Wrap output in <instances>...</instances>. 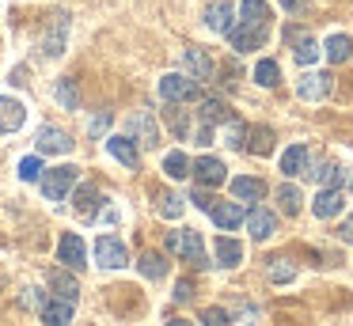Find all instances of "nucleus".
Wrapping results in <instances>:
<instances>
[{
	"instance_id": "obj_6",
	"label": "nucleus",
	"mask_w": 353,
	"mask_h": 326,
	"mask_svg": "<svg viewBox=\"0 0 353 326\" xmlns=\"http://www.w3.org/2000/svg\"><path fill=\"white\" fill-rule=\"evenodd\" d=\"M125 133H130L133 141L141 144V148H156V144H160V125L152 121V114H148V110L130 114V121H125Z\"/></svg>"
},
{
	"instance_id": "obj_22",
	"label": "nucleus",
	"mask_w": 353,
	"mask_h": 326,
	"mask_svg": "<svg viewBox=\"0 0 353 326\" xmlns=\"http://www.w3.org/2000/svg\"><path fill=\"white\" fill-rule=\"evenodd\" d=\"M239 15H243L239 23H247V27H270V4L266 0H243V4H239Z\"/></svg>"
},
{
	"instance_id": "obj_43",
	"label": "nucleus",
	"mask_w": 353,
	"mask_h": 326,
	"mask_svg": "<svg viewBox=\"0 0 353 326\" xmlns=\"http://www.w3.org/2000/svg\"><path fill=\"white\" fill-rule=\"evenodd\" d=\"M107 125H110V114H107V110H103V114H99V118H95V121H92V125H88V133H92V136H99V133H103V129H107Z\"/></svg>"
},
{
	"instance_id": "obj_28",
	"label": "nucleus",
	"mask_w": 353,
	"mask_h": 326,
	"mask_svg": "<svg viewBox=\"0 0 353 326\" xmlns=\"http://www.w3.org/2000/svg\"><path fill=\"white\" fill-rule=\"evenodd\" d=\"M319 42H315L312 34H304V38H296V50H292V57H296V65H315V61H319Z\"/></svg>"
},
{
	"instance_id": "obj_41",
	"label": "nucleus",
	"mask_w": 353,
	"mask_h": 326,
	"mask_svg": "<svg viewBox=\"0 0 353 326\" xmlns=\"http://www.w3.org/2000/svg\"><path fill=\"white\" fill-rule=\"evenodd\" d=\"M23 303H27V307H42V303H46L42 288H23Z\"/></svg>"
},
{
	"instance_id": "obj_35",
	"label": "nucleus",
	"mask_w": 353,
	"mask_h": 326,
	"mask_svg": "<svg viewBox=\"0 0 353 326\" xmlns=\"http://www.w3.org/2000/svg\"><path fill=\"white\" fill-rule=\"evenodd\" d=\"M183 209H186L183 194H160V216L163 220H179V216H183Z\"/></svg>"
},
{
	"instance_id": "obj_2",
	"label": "nucleus",
	"mask_w": 353,
	"mask_h": 326,
	"mask_svg": "<svg viewBox=\"0 0 353 326\" xmlns=\"http://www.w3.org/2000/svg\"><path fill=\"white\" fill-rule=\"evenodd\" d=\"M168 250L179 254L183 262H194V265H205V247H201V235L194 227H183V232H171L168 235Z\"/></svg>"
},
{
	"instance_id": "obj_7",
	"label": "nucleus",
	"mask_w": 353,
	"mask_h": 326,
	"mask_svg": "<svg viewBox=\"0 0 353 326\" xmlns=\"http://www.w3.org/2000/svg\"><path fill=\"white\" fill-rule=\"evenodd\" d=\"M57 262H61L65 269H84L88 265V247L77 232L61 235V243H57Z\"/></svg>"
},
{
	"instance_id": "obj_21",
	"label": "nucleus",
	"mask_w": 353,
	"mask_h": 326,
	"mask_svg": "<svg viewBox=\"0 0 353 326\" xmlns=\"http://www.w3.org/2000/svg\"><path fill=\"white\" fill-rule=\"evenodd\" d=\"M307 159H312V156H307L304 144H289V148L281 152V174H289V179H292V174H304L307 171Z\"/></svg>"
},
{
	"instance_id": "obj_9",
	"label": "nucleus",
	"mask_w": 353,
	"mask_h": 326,
	"mask_svg": "<svg viewBox=\"0 0 353 326\" xmlns=\"http://www.w3.org/2000/svg\"><path fill=\"white\" fill-rule=\"evenodd\" d=\"M72 311H77V300H65V296H46V303L39 307L42 323L46 326H69Z\"/></svg>"
},
{
	"instance_id": "obj_11",
	"label": "nucleus",
	"mask_w": 353,
	"mask_h": 326,
	"mask_svg": "<svg viewBox=\"0 0 353 326\" xmlns=\"http://www.w3.org/2000/svg\"><path fill=\"white\" fill-rule=\"evenodd\" d=\"M107 152L118 159L122 167H130V171H137V163H141V152H137V141H133L130 133H114V136H107Z\"/></svg>"
},
{
	"instance_id": "obj_31",
	"label": "nucleus",
	"mask_w": 353,
	"mask_h": 326,
	"mask_svg": "<svg viewBox=\"0 0 353 326\" xmlns=\"http://www.w3.org/2000/svg\"><path fill=\"white\" fill-rule=\"evenodd\" d=\"M312 179L319 182V186H342V182H345V171H342L338 163H319V167L312 171Z\"/></svg>"
},
{
	"instance_id": "obj_16",
	"label": "nucleus",
	"mask_w": 353,
	"mask_h": 326,
	"mask_svg": "<svg viewBox=\"0 0 353 326\" xmlns=\"http://www.w3.org/2000/svg\"><path fill=\"white\" fill-rule=\"evenodd\" d=\"M232 15H236V8L232 4H209L205 8V27L213 30V34H232V27H236V19H232Z\"/></svg>"
},
{
	"instance_id": "obj_34",
	"label": "nucleus",
	"mask_w": 353,
	"mask_h": 326,
	"mask_svg": "<svg viewBox=\"0 0 353 326\" xmlns=\"http://www.w3.org/2000/svg\"><path fill=\"white\" fill-rule=\"evenodd\" d=\"M99 201H103V197H99V190H95V186H80V190H77V197H72L77 212H84V216L99 209Z\"/></svg>"
},
{
	"instance_id": "obj_14",
	"label": "nucleus",
	"mask_w": 353,
	"mask_h": 326,
	"mask_svg": "<svg viewBox=\"0 0 353 326\" xmlns=\"http://www.w3.org/2000/svg\"><path fill=\"white\" fill-rule=\"evenodd\" d=\"M65 30H69V15H50V27H46V34H42V53H46V57L65 53Z\"/></svg>"
},
{
	"instance_id": "obj_13",
	"label": "nucleus",
	"mask_w": 353,
	"mask_h": 326,
	"mask_svg": "<svg viewBox=\"0 0 353 326\" xmlns=\"http://www.w3.org/2000/svg\"><path fill=\"white\" fill-rule=\"evenodd\" d=\"M342 205H345L342 186H323L319 194H315V201H312V212L319 220H330V216H338V212H342Z\"/></svg>"
},
{
	"instance_id": "obj_5",
	"label": "nucleus",
	"mask_w": 353,
	"mask_h": 326,
	"mask_svg": "<svg viewBox=\"0 0 353 326\" xmlns=\"http://www.w3.org/2000/svg\"><path fill=\"white\" fill-rule=\"evenodd\" d=\"M72 144L77 141H72L65 129H57V125H39V133H34V148H39V156H69Z\"/></svg>"
},
{
	"instance_id": "obj_1",
	"label": "nucleus",
	"mask_w": 353,
	"mask_h": 326,
	"mask_svg": "<svg viewBox=\"0 0 353 326\" xmlns=\"http://www.w3.org/2000/svg\"><path fill=\"white\" fill-rule=\"evenodd\" d=\"M77 179H80L77 163L50 167V171L42 174V197H46V201H65V197L72 194V186H77Z\"/></svg>"
},
{
	"instance_id": "obj_19",
	"label": "nucleus",
	"mask_w": 353,
	"mask_h": 326,
	"mask_svg": "<svg viewBox=\"0 0 353 326\" xmlns=\"http://www.w3.org/2000/svg\"><path fill=\"white\" fill-rule=\"evenodd\" d=\"M213 254H216V265L232 269V265L243 262V243H236V239H228V235H221V239L213 243Z\"/></svg>"
},
{
	"instance_id": "obj_33",
	"label": "nucleus",
	"mask_w": 353,
	"mask_h": 326,
	"mask_svg": "<svg viewBox=\"0 0 353 326\" xmlns=\"http://www.w3.org/2000/svg\"><path fill=\"white\" fill-rule=\"evenodd\" d=\"M247 136H251V144H247V148H251L254 156H266V152L274 148V133H270L266 125H254V129H247Z\"/></svg>"
},
{
	"instance_id": "obj_17",
	"label": "nucleus",
	"mask_w": 353,
	"mask_h": 326,
	"mask_svg": "<svg viewBox=\"0 0 353 326\" xmlns=\"http://www.w3.org/2000/svg\"><path fill=\"white\" fill-rule=\"evenodd\" d=\"M247 232H251V239H270V235L277 232V216L274 212H266V209H251L247 212Z\"/></svg>"
},
{
	"instance_id": "obj_45",
	"label": "nucleus",
	"mask_w": 353,
	"mask_h": 326,
	"mask_svg": "<svg viewBox=\"0 0 353 326\" xmlns=\"http://www.w3.org/2000/svg\"><path fill=\"white\" fill-rule=\"evenodd\" d=\"M198 144H213V125H205V121H201V129H198Z\"/></svg>"
},
{
	"instance_id": "obj_26",
	"label": "nucleus",
	"mask_w": 353,
	"mask_h": 326,
	"mask_svg": "<svg viewBox=\"0 0 353 326\" xmlns=\"http://www.w3.org/2000/svg\"><path fill=\"white\" fill-rule=\"evenodd\" d=\"M163 174L175 179V182H183V179L194 174V163L186 159V152H168V156H163Z\"/></svg>"
},
{
	"instance_id": "obj_23",
	"label": "nucleus",
	"mask_w": 353,
	"mask_h": 326,
	"mask_svg": "<svg viewBox=\"0 0 353 326\" xmlns=\"http://www.w3.org/2000/svg\"><path fill=\"white\" fill-rule=\"evenodd\" d=\"M323 53H327L330 65H342V61L353 57V38L350 34H330L327 45H323Z\"/></svg>"
},
{
	"instance_id": "obj_3",
	"label": "nucleus",
	"mask_w": 353,
	"mask_h": 326,
	"mask_svg": "<svg viewBox=\"0 0 353 326\" xmlns=\"http://www.w3.org/2000/svg\"><path fill=\"white\" fill-rule=\"evenodd\" d=\"M95 265L99 269H122V265H130V247L118 235H99L95 239Z\"/></svg>"
},
{
	"instance_id": "obj_40",
	"label": "nucleus",
	"mask_w": 353,
	"mask_h": 326,
	"mask_svg": "<svg viewBox=\"0 0 353 326\" xmlns=\"http://www.w3.org/2000/svg\"><path fill=\"white\" fill-rule=\"evenodd\" d=\"M201 323L205 326H232V315L224 307H205L201 311Z\"/></svg>"
},
{
	"instance_id": "obj_29",
	"label": "nucleus",
	"mask_w": 353,
	"mask_h": 326,
	"mask_svg": "<svg viewBox=\"0 0 353 326\" xmlns=\"http://www.w3.org/2000/svg\"><path fill=\"white\" fill-rule=\"evenodd\" d=\"M50 288H54V296H65V300H77V296H80L77 277H72V273H65V269H57L54 277H50Z\"/></svg>"
},
{
	"instance_id": "obj_42",
	"label": "nucleus",
	"mask_w": 353,
	"mask_h": 326,
	"mask_svg": "<svg viewBox=\"0 0 353 326\" xmlns=\"http://www.w3.org/2000/svg\"><path fill=\"white\" fill-rule=\"evenodd\" d=\"M190 201H194V205H198V209H205V212H209V209H213V205H216V201H213V197H209V194H205V190H194V194H190Z\"/></svg>"
},
{
	"instance_id": "obj_48",
	"label": "nucleus",
	"mask_w": 353,
	"mask_h": 326,
	"mask_svg": "<svg viewBox=\"0 0 353 326\" xmlns=\"http://www.w3.org/2000/svg\"><path fill=\"white\" fill-rule=\"evenodd\" d=\"M168 326H190V323H183V318H171V323Z\"/></svg>"
},
{
	"instance_id": "obj_25",
	"label": "nucleus",
	"mask_w": 353,
	"mask_h": 326,
	"mask_svg": "<svg viewBox=\"0 0 353 326\" xmlns=\"http://www.w3.org/2000/svg\"><path fill=\"white\" fill-rule=\"evenodd\" d=\"M183 65H186V72H190L194 80H209V76H213V61L205 57V50H186Z\"/></svg>"
},
{
	"instance_id": "obj_39",
	"label": "nucleus",
	"mask_w": 353,
	"mask_h": 326,
	"mask_svg": "<svg viewBox=\"0 0 353 326\" xmlns=\"http://www.w3.org/2000/svg\"><path fill=\"white\" fill-rule=\"evenodd\" d=\"M292 277H296V273H292L289 262H281V258H274V262H270V281H274V285H289Z\"/></svg>"
},
{
	"instance_id": "obj_47",
	"label": "nucleus",
	"mask_w": 353,
	"mask_h": 326,
	"mask_svg": "<svg viewBox=\"0 0 353 326\" xmlns=\"http://www.w3.org/2000/svg\"><path fill=\"white\" fill-rule=\"evenodd\" d=\"M342 239L353 243V220H345V224H342Z\"/></svg>"
},
{
	"instance_id": "obj_27",
	"label": "nucleus",
	"mask_w": 353,
	"mask_h": 326,
	"mask_svg": "<svg viewBox=\"0 0 353 326\" xmlns=\"http://www.w3.org/2000/svg\"><path fill=\"white\" fill-rule=\"evenodd\" d=\"M137 269H141V277L160 281L163 273H168V258H163V254H156V250H145V254H141V262H137Z\"/></svg>"
},
{
	"instance_id": "obj_18",
	"label": "nucleus",
	"mask_w": 353,
	"mask_h": 326,
	"mask_svg": "<svg viewBox=\"0 0 353 326\" xmlns=\"http://www.w3.org/2000/svg\"><path fill=\"white\" fill-rule=\"evenodd\" d=\"M209 216H213V224L221 227V232H232V227L243 224V209H239L236 201H221V205H213V209H209Z\"/></svg>"
},
{
	"instance_id": "obj_36",
	"label": "nucleus",
	"mask_w": 353,
	"mask_h": 326,
	"mask_svg": "<svg viewBox=\"0 0 353 326\" xmlns=\"http://www.w3.org/2000/svg\"><path fill=\"white\" fill-rule=\"evenodd\" d=\"M42 174H46V167H42L39 156H23V159H19V179H23V182H42Z\"/></svg>"
},
{
	"instance_id": "obj_46",
	"label": "nucleus",
	"mask_w": 353,
	"mask_h": 326,
	"mask_svg": "<svg viewBox=\"0 0 353 326\" xmlns=\"http://www.w3.org/2000/svg\"><path fill=\"white\" fill-rule=\"evenodd\" d=\"M281 8H285V12H304L307 0H281Z\"/></svg>"
},
{
	"instance_id": "obj_24",
	"label": "nucleus",
	"mask_w": 353,
	"mask_h": 326,
	"mask_svg": "<svg viewBox=\"0 0 353 326\" xmlns=\"http://www.w3.org/2000/svg\"><path fill=\"white\" fill-rule=\"evenodd\" d=\"M201 121L205 125H228L232 121V110L224 99H201Z\"/></svg>"
},
{
	"instance_id": "obj_38",
	"label": "nucleus",
	"mask_w": 353,
	"mask_h": 326,
	"mask_svg": "<svg viewBox=\"0 0 353 326\" xmlns=\"http://www.w3.org/2000/svg\"><path fill=\"white\" fill-rule=\"evenodd\" d=\"M224 144H232V148H247V125L228 121V125H224Z\"/></svg>"
},
{
	"instance_id": "obj_30",
	"label": "nucleus",
	"mask_w": 353,
	"mask_h": 326,
	"mask_svg": "<svg viewBox=\"0 0 353 326\" xmlns=\"http://www.w3.org/2000/svg\"><path fill=\"white\" fill-rule=\"evenodd\" d=\"M277 201H281V212H285V216H296L300 205H304V194H300L296 186H289V182H285V186H277Z\"/></svg>"
},
{
	"instance_id": "obj_15",
	"label": "nucleus",
	"mask_w": 353,
	"mask_h": 326,
	"mask_svg": "<svg viewBox=\"0 0 353 326\" xmlns=\"http://www.w3.org/2000/svg\"><path fill=\"white\" fill-rule=\"evenodd\" d=\"M23 121H27L23 103L12 95H0V133H16V129H23Z\"/></svg>"
},
{
	"instance_id": "obj_8",
	"label": "nucleus",
	"mask_w": 353,
	"mask_h": 326,
	"mask_svg": "<svg viewBox=\"0 0 353 326\" xmlns=\"http://www.w3.org/2000/svg\"><path fill=\"white\" fill-rule=\"evenodd\" d=\"M270 38V27H247V23H239V27H232L228 42L236 53H251V50H262Z\"/></svg>"
},
{
	"instance_id": "obj_12",
	"label": "nucleus",
	"mask_w": 353,
	"mask_h": 326,
	"mask_svg": "<svg viewBox=\"0 0 353 326\" xmlns=\"http://www.w3.org/2000/svg\"><path fill=\"white\" fill-rule=\"evenodd\" d=\"M194 179H198L201 186H224L228 167H224V159H216V156H201V159H194Z\"/></svg>"
},
{
	"instance_id": "obj_4",
	"label": "nucleus",
	"mask_w": 353,
	"mask_h": 326,
	"mask_svg": "<svg viewBox=\"0 0 353 326\" xmlns=\"http://www.w3.org/2000/svg\"><path fill=\"white\" fill-rule=\"evenodd\" d=\"M160 95L168 99V103H190V99H198V80L194 76H183V72H168L160 76Z\"/></svg>"
},
{
	"instance_id": "obj_37",
	"label": "nucleus",
	"mask_w": 353,
	"mask_h": 326,
	"mask_svg": "<svg viewBox=\"0 0 353 326\" xmlns=\"http://www.w3.org/2000/svg\"><path fill=\"white\" fill-rule=\"evenodd\" d=\"M54 95H57V103H61L65 110H77V106H80V95H77V83H72V80H61Z\"/></svg>"
},
{
	"instance_id": "obj_32",
	"label": "nucleus",
	"mask_w": 353,
	"mask_h": 326,
	"mask_svg": "<svg viewBox=\"0 0 353 326\" xmlns=\"http://www.w3.org/2000/svg\"><path fill=\"white\" fill-rule=\"evenodd\" d=\"M277 80H281V68H277V61L262 57L259 65H254V83H262V88H274Z\"/></svg>"
},
{
	"instance_id": "obj_44",
	"label": "nucleus",
	"mask_w": 353,
	"mask_h": 326,
	"mask_svg": "<svg viewBox=\"0 0 353 326\" xmlns=\"http://www.w3.org/2000/svg\"><path fill=\"white\" fill-rule=\"evenodd\" d=\"M190 296H194L190 281H179V285H175V300H179V303H186V300H190Z\"/></svg>"
},
{
	"instance_id": "obj_10",
	"label": "nucleus",
	"mask_w": 353,
	"mask_h": 326,
	"mask_svg": "<svg viewBox=\"0 0 353 326\" xmlns=\"http://www.w3.org/2000/svg\"><path fill=\"white\" fill-rule=\"evenodd\" d=\"M330 88H334V80H330L327 72H304L296 83V95L304 99V103H319V99L330 95Z\"/></svg>"
},
{
	"instance_id": "obj_20",
	"label": "nucleus",
	"mask_w": 353,
	"mask_h": 326,
	"mask_svg": "<svg viewBox=\"0 0 353 326\" xmlns=\"http://www.w3.org/2000/svg\"><path fill=\"white\" fill-rule=\"evenodd\" d=\"M232 194H236L239 201H262V197H266V182L251 179V174H239V179H232Z\"/></svg>"
}]
</instances>
